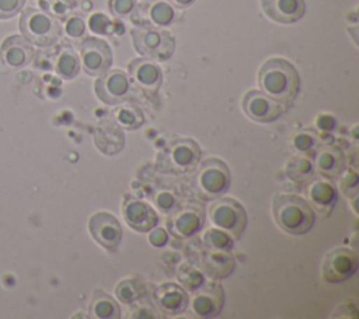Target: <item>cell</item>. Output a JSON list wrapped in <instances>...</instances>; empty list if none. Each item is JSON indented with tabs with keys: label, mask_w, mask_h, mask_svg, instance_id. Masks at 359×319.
<instances>
[{
	"label": "cell",
	"mask_w": 359,
	"mask_h": 319,
	"mask_svg": "<svg viewBox=\"0 0 359 319\" xmlns=\"http://www.w3.org/2000/svg\"><path fill=\"white\" fill-rule=\"evenodd\" d=\"M261 91L290 107L300 90V76L296 67L286 59L272 58L264 62L258 73Z\"/></svg>",
	"instance_id": "obj_1"
},
{
	"label": "cell",
	"mask_w": 359,
	"mask_h": 319,
	"mask_svg": "<svg viewBox=\"0 0 359 319\" xmlns=\"http://www.w3.org/2000/svg\"><path fill=\"white\" fill-rule=\"evenodd\" d=\"M272 214L280 229L290 235L307 233L316 222V212L302 197L279 194L273 198Z\"/></svg>",
	"instance_id": "obj_2"
},
{
	"label": "cell",
	"mask_w": 359,
	"mask_h": 319,
	"mask_svg": "<svg viewBox=\"0 0 359 319\" xmlns=\"http://www.w3.org/2000/svg\"><path fill=\"white\" fill-rule=\"evenodd\" d=\"M202 157L201 146L191 138H177L165 143L156 156V167L167 174L194 171Z\"/></svg>",
	"instance_id": "obj_3"
},
{
	"label": "cell",
	"mask_w": 359,
	"mask_h": 319,
	"mask_svg": "<svg viewBox=\"0 0 359 319\" xmlns=\"http://www.w3.org/2000/svg\"><path fill=\"white\" fill-rule=\"evenodd\" d=\"M196 171L194 190L203 201H213L222 197L230 187V170L227 164L217 157L205 159Z\"/></svg>",
	"instance_id": "obj_4"
},
{
	"label": "cell",
	"mask_w": 359,
	"mask_h": 319,
	"mask_svg": "<svg viewBox=\"0 0 359 319\" xmlns=\"http://www.w3.org/2000/svg\"><path fill=\"white\" fill-rule=\"evenodd\" d=\"M20 30L31 44L50 46L62 35L60 22L56 17L39 8H25L20 18Z\"/></svg>",
	"instance_id": "obj_5"
},
{
	"label": "cell",
	"mask_w": 359,
	"mask_h": 319,
	"mask_svg": "<svg viewBox=\"0 0 359 319\" xmlns=\"http://www.w3.org/2000/svg\"><path fill=\"white\" fill-rule=\"evenodd\" d=\"M135 49L144 58L164 62L175 49V39L167 30L157 27H137L132 31Z\"/></svg>",
	"instance_id": "obj_6"
},
{
	"label": "cell",
	"mask_w": 359,
	"mask_h": 319,
	"mask_svg": "<svg viewBox=\"0 0 359 319\" xmlns=\"http://www.w3.org/2000/svg\"><path fill=\"white\" fill-rule=\"evenodd\" d=\"M209 216L212 222L230 233L233 239H240L247 228V212L244 207L229 197H219L209 205Z\"/></svg>",
	"instance_id": "obj_7"
},
{
	"label": "cell",
	"mask_w": 359,
	"mask_h": 319,
	"mask_svg": "<svg viewBox=\"0 0 359 319\" xmlns=\"http://www.w3.org/2000/svg\"><path fill=\"white\" fill-rule=\"evenodd\" d=\"M241 107L248 118L257 122H273L286 111V107L261 90H250L244 94Z\"/></svg>",
	"instance_id": "obj_8"
},
{
	"label": "cell",
	"mask_w": 359,
	"mask_h": 319,
	"mask_svg": "<svg viewBox=\"0 0 359 319\" xmlns=\"http://www.w3.org/2000/svg\"><path fill=\"white\" fill-rule=\"evenodd\" d=\"M359 261L355 252L348 247H337L331 250L323 261V278L337 284L349 280L358 270Z\"/></svg>",
	"instance_id": "obj_9"
},
{
	"label": "cell",
	"mask_w": 359,
	"mask_h": 319,
	"mask_svg": "<svg viewBox=\"0 0 359 319\" xmlns=\"http://www.w3.org/2000/svg\"><path fill=\"white\" fill-rule=\"evenodd\" d=\"M80 58L84 72L90 76L102 74L111 67L114 60L108 42L97 37H88L81 42Z\"/></svg>",
	"instance_id": "obj_10"
},
{
	"label": "cell",
	"mask_w": 359,
	"mask_h": 319,
	"mask_svg": "<svg viewBox=\"0 0 359 319\" xmlns=\"http://www.w3.org/2000/svg\"><path fill=\"white\" fill-rule=\"evenodd\" d=\"M130 90L132 86L129 77L118 69H108L95 80V94L108 105H116L126 101L130 96Z\"/></svg>",
	"instance_id": "obj_11"
},
{
	"label": "cell",
	"mask_w": 359,
	"mask_h": 319,
	"mask_svg": "<svg viewBox=\"0 0 359 319\" xmlns=\"http://www.w3.org/2000/svg\"><path fill=\"white\" fill-rule=\"evenodd\" d=\"M88 230L93 239L108 252H115L122 240L119 221L108 212H95L88 221Z\"/></svg>",
	"instance_id": "obj_12"
},
{
	"label": "cell",
	"mask_w": 359,
	"mask_h": 319,
	"mask_svg": "<svg viewBox=\"0 0 359 319\" xmlns=\"http://www.w3.org/2000/svg\"><path fill=\"white\" fill-rule=\"evenodd\" d=\"M224 291L219 282H203L194 291L191 308L199 318H215L224 306Z\"/></svg>",
	"instance_id": "obj_13"
},
{
	"label": "cell",
	"mask_w": 359,
	"mask_h": 319,
	"mask_svg": "<svg viewBox=\"0 0 359 319\" xmlns=\"http://www.w3.org/2000/svg\"><path fill=\"white\" fill-rule=\"evenodd\" d=\"M132 21L139 27H163L172 22L175 11L168 1L146 0L133 8Z\"/></svg>",
	"instance_id": "obj_14"
},
{
	"label": "cell",
	"mask_w": 359,
	"mask_h": 319,
	"mask_svg": "<svg viewBox=\"0 0 359 319\" xmlns=\"http://www.w3.org/2000/svg\"><path fill=\"white\" fill-rule=\"evenodd\" d=\"M129 76L136 87L146 94H156L163 82V72L157 63L149 58L133 59L128 66Z\"/></svg>",
	"instance_id": "obj_15"
},
{
	"label": "cell",
	"mask_w": 359,
	"mask_h": 319,
	"mask_svg": "<svg viewBox=\"0 0 359 319\" xmlns=\"http://www.w3.org/2000/svg\"><path fill=\"white\" fill-rule=\"evenodd\" d=\"M203 211L196 205H189L174 212L167 222V228L174 236L185 239L198 233L203 226Z\"/></svg>",
	"instance_id": "obj_16"
},
{
	"label": "cell",
	"mask_w": 359,
	"mask_h": 319,
	"mask_svg": "<svg viewBox=\"0 0 359 319\" xmlns=\"http://www.w3.org/2000/svg\"><path fill=\"white\" fill-rule=\"evenodd\" d=\"M32 58L34 48L31 42L21 35H11L6 38L0 46V60L10 69L27 66Z\"/></svg>",
	"instance_id": "obj_17"
},
{
	"label": "cell",
	"mask_w": 359,
	"mask_h": 319,
	"mask_svg": "<svg viewBox=\"0 0 359 319\" xmlns=\"http://www.w3.org/2000/svg\"><path fill=\"white\" fill-rule=\"evenodd\" d=\"M153 297L158 309L171 316L185 312L189 305L188 292L184 287L175 282H164L158 285Z\"/></svg>",
	"instance_id": "obj_18"
},
{
	"label": "cell",
	"mask_w": 359,
	"mask_h": 319,
	"mask_svg": "<svg viewBox=\"0 0 359 319\" xmlns=\"http://www.w3.org/2000/svg\"><path fill=\"white\" fill-rule=\"evenodd\" d=\"M264 14L279 24L297 22L306 13L304 0H261Z\"/></svg>",
	"instance_id": "obj_19"
},
{
	"label": "cell",
	"mask_w": 359,
	"mask_h": 319,
	"mask_svg": "<svg viewBox=\"0 0 359 319\" xmlns=\"http://www.w3.org/2000/svg\"><path fill=\"white\" fill-rule=\"evenodd\" d=\"M125 222L129 228L137 232L151 230L157 222L158 216L156 211L146 202L140 200H126L122 207Z\"/></svg>",
	"instance_id": "obj_20"
},
{
	"label": "cell",
	"mask_w": 359,
	"mask_h": 319,
	"mask_svg": "<svg viewBox=\"0 0 359 319\" xmlns=\"http://www.w3.org/2000/svg\"><path fill=\"white\" fill-rule=\"evenodd\" d=\"M309 197L316 208L323 216H328L337 204V190L332 184L325 180H314L309 188Z\"/></svg>",
	"instance_id": "obj_21"
},
{
	"label": "cell",
	"mask_w": 359,
	"mask_h": 319,
	"mask_svg": "<svg viewBox=\"0 0 359 319\" xmlns=\"http://www.w3.org/2000/svg\"><path fill=\"white\" fill-rule=\"evenodd\" d=\"M236 267L234 257L226 250H209L203 257V270L208 277L222 280L229 277Z\"/></svg>",
	"instance_id": "obj_22"
},
{
	"label": "cell",
	"mask_w": 359,
	"mask_h": 319,
	"mask_svg": "<svg viewBox=\"0 0 359 319\" xmlns=\"http://www.w3.org/2000/svg\"><path fill=\"white\" fill-rule=\"evenodd\" d=\"M95 145L105 155H115L123 148L125 135L118 124L104 122L100 124L95 131Z\"/></svg>",
	"instance_id": "obj_23"
},
{
	"label": "cell",
	"mask_w": 359,
	"mask_h": 319,
	"mask_svg": "<svg viewBox=\"0 0 359 319\" xmlns=\"http://www.w3.org/2000/svg\"><path fill=\"white\" fill-rule=\"evenodd\" d=\"M90 313L97 319H118L121 309L116 301L102 289H95L90 302Z\"/></svg>",
	"instance_id": "obj_24"
},
{
	"label": "cell",
	"mask_w": 359,
	"mask_h": 319,
	"mask_svg": "<svg viewBox=\"0 0 359 319\" xmlns=\"http://www.w3.org/2000/svg\"><path fill=\"white\" fill-rule=\"evenodd\" d=\"M112 119L115 124L122 126L123 129L132 131L137 129L144 122V115L139 107L135 105H125L119 107L112 112Z\"/></svg>",
	"instance_id": "obj_25"
},
{
	"label": "cell",
	"mask_w": 359,
	"mask_h": 319,
	"mask_svg": "<svg viewBox=\"0 0 359 319\" xmlns=\"http://www.w3.org/2000/svg\"><path fill=\"white\" fill-rule=\"evenodd\" d=\"M144 284L136 278H128L121 281L116 288H115V294L116 298L119 301H122L123 304H133L137 299H140L144 294Z\"/></svg>",
	"instance_id": "obj_26"
},
{
	"label": "cell",
	"mask_w": 359,
	"mask_h": 319,
	"mask_svg": "<svg viewBox=\"0 0 359 319\" xmlns=\"http://www.w3.org/2000/svg\"><path fill=\"white\" fill-rule=\"evenodd\" d=\"M56 72L62 79L70 80L73 77L77 76L79 70H80V60L79 56L76 55L74 51L72 49H65L62 51V53L59 55L57 60H56Z\"/></svg>",
	"instance_id": "obj_27"
},
{
	"label": "cell",
	"mask_w": 359,
	"mask_h": 319,
	"mask_svg": "<svg viewBox=\"0 0 359 319\" xmlns=\"http://www.w3.org/2000/svg\"><path fill=\"white\" fill-rule=\"evenodd\" d=\"M286 173L296 183H307L313 178L314 166L304 157H293L286 166Z\"/></svg>",
	"instance_id": "obj_28"
},
{
	"label": "cell",
	"mask_w": 359,
	"mask_h": 319,
	"mask_svg": "<svg viewBox=\"0 0 359 319\" xmlns=\"http://www.w3.org/2000/svg\"><path fill=\"white\" fill-rule=\"evenodd\" d=\"M316 166L327 177H335L342 169V159L334 150H324L317 156Z\"/></svg>",
	"instance_id": "obj_29"
},
{
	"label": "cell",
	"mask_w": 359,
	"mask_h": 319,
	"mask_svg": "<svg viewBox=\"0 0 359 319\" xmlns=\"http://www.w3.org/2000/svg\"><path fill=\"white\" fill-rule=\"evenodd\" d=\"M203 245L208 250H226L233 247V237L217 229H209L203 236Z\"/></svg>",
	"instance_id": "obj_30"
},
{
	"label": "cell",
	"mask_w": 359,
	"mask_h": 319,
	"mask_svg": "<svg viewBox=\"0 0 359 319\" xmlns=\"http://www.w3.org/2000/svg\"><path fill=\"white\" fill-rule=\"evenodd\" d=\"M178 277H180V281L182 284V287L185 289H189V291H195L198 289L205 281H203V274L194 268V267H188V266H182L178 271Z\"/></svg>",
	"instance_id": "obj_31"
},
{
	"label": "cell",
	"mask_w": 359,
	"mask_h": 319,
	"mask_svg": "<svg viewBox=\"0 0 359 319\" xmlns=\"http://www.w3.org/2000/svg\"><path fill=\"white\" fill-rule=\"evenodd\" d=\"M39 6L53 17H65L72 10L70 0H39Z\"/></svg>",
	"instance_id": "obj_32"
},
{
	"label": "cell",
	"mask_w": 359,
	"mask_h": 319,
	"mask_svg": "<svg viewBox=\"0 0 359 319\" xmlns=\"http://www.w3.org/2000/svg\"><path fill=\"white\" fill-rule=\"evenodd\" d=\"M108 7L114 15L125 17L133 11L136 0H108Z\"/></svg>",
	"instance_id": "obj_33"
},
{
	"label": "cell",
	"mask_w": 359,
	"mask_h": 319,
	"mask_svg": "<svg viewBox=\"0 0 359 319\" xmlns=\"http://www.w3.org/2000/svg\"><path fill=\"white\" fill-rule=\"evenodd\" d=\"M25 0H0V20L11 18L22 10Z\"/></svg>",
	"instance_id": "obj_34"
},
{
	"label": "cell",
	"mask_w": 359,
	"mask_h": 319,
	"mask_svg": "<svg viewBox=\"0 0 359 319\" xmlns=\"http://www.w3.org/2000/svg\"><path fill=\"white\" fill-rule=\"evenodd\" d=\"M84 22L80 17H72L67 20L66 22V32L70 35V37H80L84 34Z\"/></svg>",
	"instance_id": "obj_35"
},
{
	"label": "cell",
	"mask_w": 359,
	"mask_h": 319,
	"mask_svg": "<svg viewBox=\"0 0 359 319\" xmlns=\"http://www.w3.org/2000/svg\"><path fill=\"white\" fill-rule=\"evenodd\" d=\"M156 204L157 207L163 211V212H168V209H171L172 204H174V198L171 194L168 193H161L157 195L156 198Z\"/></svg>",
	"instance_id": "obj_36"
},
{
	"label": "cell",
	"mask_w": 359,
	"mask_h": 319,
	"mask_svg": "<svg viewBox=\"0 0 359 319\" xmlns=\"http://www.w3.org/2000/svg\"><path fill=\"white\" fill-rule=\"evenodd\" d=\"M168 239V235L163 230V229H154L150 235H149V242L153 245V246H164L165 242Z\"/></svg>",
	"instance_id": "obj_37"
},
{
	"label": "cell",
	"mask_w": 359,
	"mask_h": 319,
	"mask_svg": "<svg viewBox=\"0 0 359 319\" xmlns=\"http://www.w3.org/2000/svg\"><path fill=\"white\" fill-rule=\"evenodd\" d=\"M172 6L178 7V8H185V7H189L191 4H194L195 0H168Z\"/></svg>",
	"instance_id": "obj_38"
}]
</instances>
